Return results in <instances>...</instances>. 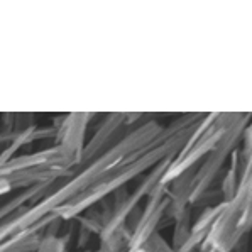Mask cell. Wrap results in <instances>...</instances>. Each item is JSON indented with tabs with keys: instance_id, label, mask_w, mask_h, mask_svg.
I'll use <instances>...</instances> for the list:
<instances>
[{
	"instance_id": "7a4b0ae2",
	"label": "cell",
	"mask_w": 252,
	"mask_h": 252,
	"mask_svg": "<svg viewBox=\"0 0 252 252\" xmlns=\"http://www.w3.org/2000/svg\"><path fill=\"white\" fill-rule=\"evenodd\" d=\"M137 252H156V251H149V249H141V251H137Z\"/></svg>"
},
{
	"instance_id": "6da1fadb",
	"label": "cell",
	"mask_w": 252,
	"mask_h": 252,
	"mask_svg": "<svg viewBox=\"0 0 252 252\" xmlns=\"http://www.w3.org/2000/svg\"><path fill=\"white\" fill-rule=\"evenodd\" d=\"M37 252H64V240L54 237L44 240Z\"/></svg>"
}]
</instances>
